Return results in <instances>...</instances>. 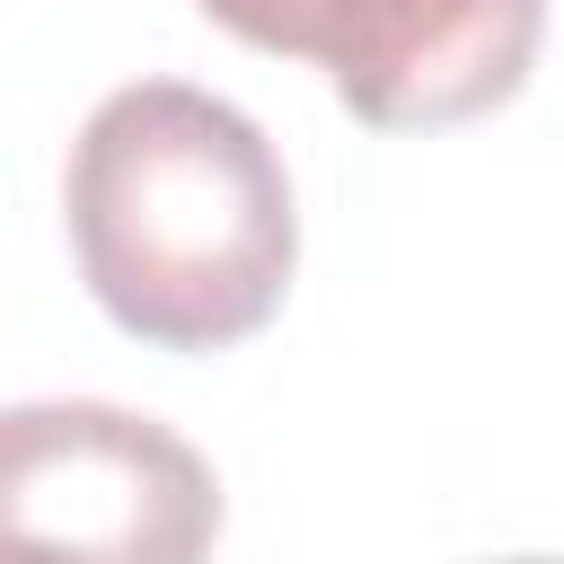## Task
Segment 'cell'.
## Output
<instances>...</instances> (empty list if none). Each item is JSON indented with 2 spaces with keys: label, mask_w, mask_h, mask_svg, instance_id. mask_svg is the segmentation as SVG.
Listing matches in <instances>:
<instances>
[{
  "label": "cell",
  "mask_w": 564,
  "mask_h": 564,
  "mask_svg": "<svg viewBox=\"0 0 564 564\" xmlns=\"http://www.w3.org/2000/svg\"><path fill=\"white\" fill-rule=\"evenodd\" d=\"M62 212L97 308L159 352L256 335L300 264L282 150L256 115L185 79H132L79 123Z\"/></svg>",
  "instance_id": "cell-1"
},
{
  "label": "cell",
  "mask_w": 564,
  "mask_h": 564,
  "mask_svg": "<svg viewBox=\"0 0 564 564\" xmlns=\"http://www.w3.org/2000/svg\"><path fill=\"white\" fill-rule=\"evenodd\" d=\"M0 538L79 564H203L220 538V485L167 423L44 397L0 414Z\"/></svg>",
  "instance_id": "cell-2"
},
{
  "label": "cell",
  "mask_w": 564,
  "mask_h": 564,
  "mask_svg": "<svg viewBox=\"0 0 564 564\" xmlns=\"http://www.w3.org/2000/svg\"><path fill=\"white\" fill-rule=\"evenodd\" d=\"M546 0H326L308 62L370 132H449L520 97Z\"/></svg>",
  "instance_id": "cell-3"
},
{
  "label": "cell",
  "mask_w": 564,
  "mask_h": 564,
  "mask_svg": "<svg viewBox=\"0 0 564 564\" xmlns=\"http://www.w3.org/2000/svg\"><path fill=\"white\" fill-rule=\"evenodd\" d=\"M194 9L220 18L256 53H308L317 44V18H326V0H194Z\"/></svg>",
  "instance_id": "cell-4"
},
{
  "label": "cell",
  "mask_w": 564,
  "mask_h": 564,
  "mask_svg": "<svg viewBox=\"0 0 564 564\" xmlns=\"http://www.w3.org/2000/svg\"><path fill=\"white\" fill-rule=\"evenodd\" d=\"M0 564H79V555H53V546H35V538H0Z\"/></svg>",
  "instance_id": "cell-5"
},
{
  "label": "cell",
  "mask_w": 564,
  "mask_h": 564,
  "mask_svg": "<svg viewBox=\"0 0 564 564\" xmlns=\"http://www.w3.org/2000/svg\"><path fill=\"white\" fill-rule=\"evenodd\" d=\"M502 564H564V555H502Z\"/></svg>",
  "instance_id": "cell-6"
}]
</instances>
